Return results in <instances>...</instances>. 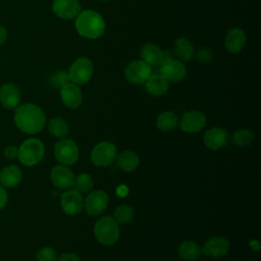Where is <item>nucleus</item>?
<instances>
[{"label": "nucleus", "mask_w": 261, "mask_h": 261, "mask_svg": "<svg viewBox=\"0 0 261 261\" xmlns=\"http://www.w3.org/2000/svg\"><path fill=\"white\" fill-rule=\"evenodd\" d=\"M14 122L23 133L34 135L43 129L46 123L44 111L33 103H25L15 108Z\"/></svg>", "instance_id": "f257e3e1"}, {"label": "nucleus", "mask_w": 261, "mask_h": 261, "mask_svg": "<svg viewBox=\"0 0 261 261\" xmlns=\"http://www.w3.org/2000/svg\"><path fill=\"white\" fill-rule=\"evenodd\" d=\"M75 29L77 33L88 39L100 38L105 31L103 17L96 11L84 10L75 17Z\"/></svg>", "instance_id": "f03ea898"}, {"label": "nucleus", "mask_w": 261, "mask_h": 261, "mask_svg": "<svg viewBox=\"0 0 261 261\" xmlns=\"http://www.w3.org/2000/svg\"><path fill=\"white\" fill-rule=\"evenodd\" d=\"M94 233L102 245H113L119 239V224L111 216H102L95 223Z\"/></svg>", "instance_id": "7ed1b4c3"}, {"label": "nucleus", "mask_w": 261, "mask_h": 261, "mask_svg": "<svg viewBox=\"0 0 261 261\" xmlns=\"http://www.w3.org/2000/svg\"><path fill=\"white\" fill-rule=\"evenodd\" d=\"M45 148L39 139H28L18 148V160L25 166L38 164L44 156Z\"/></svg>", "instance_id": "20e7f679"}, {"label": "nucleus", "mask_w": 261, "mask_h": 261, "mask_svg": "<svg viewBox=\"0 0 261 261\" xmlns=\"http://www.w3.org/2000/svg\"><path fill=\"white\" fill-rule=\"evenodd\" d=\"M93 75V63L86 57L77 58L69 67L68 76L70 83L75 85L87 84Z\"/></svg>", "instance_id": "39448f33"}, {"label": "nucleus", "mask_w": 261, "mask_h": 261, "mask_svg": "<svg viewBox=\"0 0 261 261\" xmlns=\"http://www.w3.org/2000/svg\"><path fill=\"white\" fill-rule=\"evenodd\" d=\"M54 155L62 165H71L79 159V148L73 141L61 139L55 144Z\"/></svg>", "instance_id": "423d86ee"}, {"label": "nucleus", "mask_w": 261, "mask_h": 261, "mask_svg": "<svg viewBox=\"0 0 261 261\" xmlns=\"http://www.w3.org/2000/svg\"><path fill=\"white\" fill-rule=\"evenodd\" d=\"M117 150L111 142H100L91 152V160L96 166H108L116 158Z\"/></svg>", "instance_id": "0eeeda50"}, {"label": "nucleus", "mask_w": 261, "mask_h": 261, "mask_svg": "<svg viewBox=\"0 0 261 261\" xmlns=\"http://www.w3.org/2000/svg\"><path fill=\"white\" fill-rule=\"evenodd\" d=\"M160 74L168 82L176 83L186 76L187 69L179 60L170 56L160 62Z\"/></svg>", "instance_id": "6e6552de"}, {"label": "nucleus", "mask_w": 261, "mask_h": 261, "mask_svg": "<svg viewBox=\"0 0 261 261\" xmlns=\"http://www.w3.org/2000/svg\"><path fill=\"white\" fill-rule=\"evenodd\" d=\"M108 206V195L102 190L91 192L84 200V207L86 212L91 216H96L104 212Z\"/></svg>", "instance_id": "1a4fd4ad"}, {"label": "nucleus", "mask_w": 261, "mask_h": 261, "mask_svg": "<svg viewBox=\"0 0 261 261\" xmlns=\"http://www.w3.org/2000/svg\"><path fill=\"white\" fill-rule=\"evenodd\" d=\"M124 74L132 84H144L151 75V66L143 60H135L126 66Z\"/></svg>", "instance_id": "9d476101"}, {"label": "nucleus", "mask_w": 261, "mask_h": 261, "mask_svg": "<svg viewBox=\"0 0 261 261\" xmlns=\"http://www.w3.org/2000/svg\"><path fill=\"white\" fill-rule=\"evenodd\" d=\"M206 115L199 110H191L182 114L179 126L186 133H198L206 125Z\"/></svg>", "instance_id": "9b49d317"}, {"label": "nucleus", "mask_w": 261, "mask_h": 261, "mask_svg": "<svg viewBox=\"0 0 261 261\" xmlns=\"http://www.w3.org/2000/svg\"><path fill=\"white\" fill-rule=\"evenodd\" d=\"M60 205L63 212L67 215H76L84 207V199L82 194L75 189H68L62 194Z\"/></svg>", "instance_id": "f8f14e48"}, {"label": "nucleus", "mask_w": 261, "mask_h": 261, "mask_svg": "<svg viewBox=\"0 0 261 261\" xmlns=\"http://www.w3.org/2000/svg\"><path fill=\"white\" fill-rule=\"evenodd\" d=\"M51 181L60 190H68L73 187L74 174L66 165H56L50 172Z\"/></svg>", "instance_id": "ddd939ff"}, {"label": "nucleus", "mask_w": 261, "mask_h": 261, "mask_svg": "<svg viewBox=\"0 0 261 261\" xmlns=\"http://www.w3.org/2000/svg\"><path fill=\"white\" fill-rule=\"evenodd\" d=\"M52 9L58 17L72 19L81 12V4L79 0H54Z\"/></svg>", "instance_id": "4468645a"}, {"label": "nucleus", "mask_w": 261, "mask_h": 261, "mask_svg": "<svg viewBox=\"0 0 261 261\" xmlns=\"http://www.w3.org/2000/svg\"><path fill=\"white\" fill-rule=\"evenodd\" d=\"M229 249V242L223 237H213L209 239L204 247L202 253L211 258H220L227 254Z\"/></svg>", "instance_id": "2eb2a0df"}, {"label": "nucleus", "mask_w": 261, "mask_h": 261, "mask_svg": "<svg viewBox=\"0 0 261 261\" xmlns=\"http://www.w3.org/2000/svg\"><path fill=\"white\" fill-rule=\"evenodd\" d=\"M19 89L12 83H7L0 88V103L6 109L16 108L20 103Z\"/></svg>", "instance_id": "dca6fc26"}, {"label": "nucleus", "mask_w": 261, "mask_h": 261, "mask_svg": "<svg viewBox=\"0 0 261 261\" xmlns=\"http://www.w3.org/2000/svg\"><path fill=\"white\" fill-rule=\"evenodd\" d=\"M60 97L63 104L71 109L77 108L83 101V95L77 85L68 83L60 89Z\"/></svg>", "instance_id": "f3484780"}, {"label": "nucleus", "mask_w": 261, "mask_h": 261, "mask_svg": "<svg viewBox=\"0 0 261 261\" xmlns=\"http://www.w3.org/2000/svg\"><path fill=\"white\" fill-rule=\"evenodd\" d=\"M227 132L224 128L215 126L208 129L204 135V144L211 150H218L225 146Z\"/></svg>", "instance_id": "a211bd4d"}, {"label": "nucleus", "mask_w": 261, "mask_h": 261, "mask_svg": "<svg viewBox=\"0 0 261 261\" xmlns=\"http://www.w3.org/2000/svg\"><path fill=\"white\" fill-rule=\"evenodd\" d=\"M246 43V35L245 32L240 28H233L228 31V33L225 36V49L232 53H239Z\"/></svg>", "instance_id": "6ab92c4d"}, {"label": "nucleus", "mask_w": 261, "mask_h": 261, "mask_svg": "<svg viewBox=\"0 0 261 261\" xmlns=\"http://www.w3.org/2000/svg\"><path fill=\"white\" fill-rule=\"evenodd\" d=\"M22 178V171L17 165H8L0 172V184L4 188L17 186Z\"/></svg>", "instance_id": "aec40b11"}, {"label": "nucleus", "mask_w": 261, "mask_h": 261, "mask_svg": "<svg viewBox=\"0 0 261 261\" xmlns=\"http://www.w3.org/2000/svg\"><path fill=\"white\" fill-rule=\"evenodd\" d=\"M146 89L152 96H163L168 90V81L160 73L151 74L146 82Z\"/></svg>", "instance_id": "412c9836"}, {"label": "nucleus", "mask_w": 261, "mask_h": 261, "mask_svg": "<svg viewBox=\"0 0 261 261\" xmlns=\"http://www.w3.org/2000/svg\"><path fill=\"white\" fill-rule=\"evenodd\" d=\"M142 60L149 65H157L163 59V51L155 44H146L141 49Z\"/></svg>", "instance_id": "4be33fe9"}, {"label": "nucleus", "mask_w": 261, "mask_h": 261, "mask_svg": "<svg viewBox=\"0 0 261 261\" xmlns=\"http://www.w3.org/2000/svg\"><path fill=\"white\" fill-rule=\"evenodd\" d=\"M139 163V156L134 151L124 150L117 156V165L123 171H134L138 167Z\"/></svg>", "instance_id": "5701e85b"}, {"label": "nucleus", "mask_w": 261, "mask_h": 261, "mask_svg": "<svg viewBox=\"0 0 261 261\" xmlns=\"http://www.w3.org/2000/svg\"><path fill=\"white\" fill-rule=\"evenodd\" d=\"M173 50H174L175 55L184 61L192 60L194 57V53H195L193 45L186 38H177L174 41Z\"/></svg>", "instance_id": "b1692460"}, {"label": "nucleus", "mask_w": 261, "mask_h": 261, "mask_svg": "<svg viewBox=\"0 0 261 261\" xmlns=\"http://www.w3.org/2000/svg\"><path fill=\"white\" fill-rule=\"evenodd\" d=\"M178 255L184 260H196L202 254V249L200 246L194 241H185L177 248Z\"/></svg>", "instance_id": "393cba45"}, {"label": "nucleus", "mask_w": 261, "mask_h": 261, "mask_svg": "<svg viewBox=\"0 0 261 261\" xmlns=\"http://www.w3.org/2000/svg\"><path fill=\"white\" fill-rule=\"evenodd\" d=\"M178 123V118L175 113L171 111H165L158 115L156 119L157 127L162 132L173 130Z\"/></svg>", "instance_id": "a878e982"}, {"label": "nucleus", "mask_w": 261, "mask_h": 261, "mask_svg": "<svg viewBox=\"0 0 261 261\" xmlns=\"http://www.w3.org/2000/svg\"><path fill=\"white\" fill-rule=\"evenodd\" d=\"M48 129L56 138H65L69 133L67 122L62 117H53L48 123Z\"/></svg>", "instance_id": "bb28decb"}, {"label": "nucleus", "mask_w": 261, "mask_h": 261, "mask_svg": "<svg viewBox=\"0 0 261 261\" xmlns=\"http://www.w3.org/2000/svg\"><path fill=\"white\" fill-rule=\"evenodd\" d=\"M93 185H94L93 177L89 173L83 172L74 176V180H73L74 189L81 194L88 193L93 188Z\"/></svg>", "instance_id": "cd10ccee"}, {"label": "nucleus", "mask_w": 261, "mask_h": 261, "mask_svg": "<svg viewBox=\"0 0 261 261\" xmlns=\"http://www.w3.org/2000/svg\"><path fill=\"white\" fill-rule=\"evenodd\" d=\"M134 217V210L127 204H122L116 207L113 213V218L118 224L128 223Z\"/></svg>", "instance_id": "c85d7f7f"}, {"label": "nucleus", "mask_w": 261, "mask_h": 261, "mask_svg": "<svg viewBox=\"0 0 261 261\" xmlns=\"http://www.w3.org/2000/svg\"><path fill=\"white\" fill-rule=\"evenodd\" d=\"M232 140L236 145L245 147L251 145L254 140V135L250 129H239L233 134Z\"/></svg>", "instance_id": "c756f323"}, {"label": "nucleus", "mask_w": 261, "mask_h": 261, "mask_svg": "<svg viewBox=\"0 0 261 261\" xmlns=\"http://www.w3.org/2000/svg\"><path fill=\"white\" fill-rule=\"evenodd\" d=\"M49 82H50L52 87L60 88L61 89L66 84L70 83V80H69V76H68V72H66L64 70H58V71H55L50 76Z\"/></svg>", "instance_id": "7c9ffc66"}, {"label": "nucleus", "mask_w": 261, "mask_h": 261, "mask_svg": "<svg viewBox=\"0 0 261 261\" xmlns=\"http://www.w3.org/2000/svg\"><path fill=\"white\" fill-rule=\"evenodd\" d=\"M37 261H56V252L50 247H44L37 253Z\"/></svg>", "instance_id": "2f4dec72"}, {"label": "nucleus", "mask_w": 261, "mask_h": 261, "mask_svg": "<svg viewBox=\"0 0 261 261\" xmlns=\"http://www.w3.org/2000/svg\"><path fill=\"white\" fill-rule=\"evenodd\" d=\"M194 56L200 63H208L212 60L213 58V53L212 51L207 48V47H202L197 50L196 53H194Z\"/></svg>", "instance_id": "473e14b6"}, {"label": "nucleus", "mask_w": 261, "mask_h": 261, "mask_svg": "<svg viewBox=\"0 0 261 261\" xmlns=\"http://www.w3.org/2000/svg\"><path fill=\"white\" fill-rule=\"evenodd\" d=\"M4 156L7 158V159H15L17 158L18 156V148L15 147V146H7L5 149H4V152H3Z\"/></svg>", "instance_id": "72a5a7b5"}, {"label": "nucleus", "mask_w": 261, "mask_h": 261, "mask_svg": "<svg viewBox=\"0 0 261 261\" xmlns=\"http://www.w3.org/2000/svg\"><path fill=\"white\" fill-rule=\"evenodd\" d=\"M57 261H81L80 257L73 253H65L62 254Z\"/></svg>", "instance_id": "f704fd0d"}, {"label": "nucleus", "mask_w": 261, "mask_h": 261, "mask_svg": "<svg viewBox=\"0 0 261 261\" xmlns=\"http://www.w3.org/2000/svg\"><path fill=\"white\" fill-rule=\"evenodd\" d=\"M7 201H8L7 192L5 191L4 187L0 186V210L5 207V205L7 204Z\"/></svg>", "instance_id": "c9c22d12"}, {"label": "nucleus", "mask_w": 261, "mask_h": 261, "mask_svg": "<svg viewBox=\"0 0 261 261\" xmlns=\"http://www.w3.org/2000/svg\"><path fill=\"white\" fill-rule=\"evenodd\" d=\"M6 38H7L6 30L2 25H0V45L6 41Z\"/></svg>", "instance_id": "e433bc0d"}, {"label": "nucleus", "mask_w": 261, "mask_h": 261, "mask_svg": "<svg viewBox=\"0 0 261 261\" xmlns=\"http://www.w3.org/2000/svg\"><path fill=\"white\" fill-rule=\"evenodd\" d=\"M99 1H108V0H99Z\"/></svg>", "instance_id": "4c0bfd02"}]
</instances>
